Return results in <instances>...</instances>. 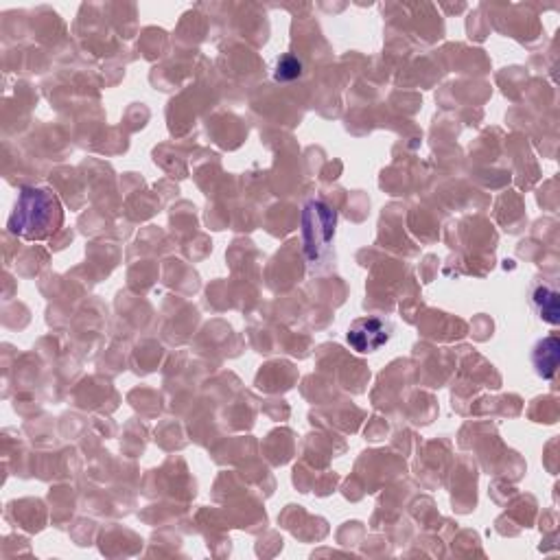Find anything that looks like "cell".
Returning <instances> with one entry per match:
<instances>
[{
	"mask_svg": "<svg viewBox=\"0 0 560 560\" xmlns=\"http://www.w3.org/2000/svg\"><path fill=\"white\" fill-rule=\"evenodd\" d=\"M64 210L57 195L40 186H27L18 195L9 217V232L27 241L49 239L62 226Z\"/></svg>",
	"mask_w": 560,
	"mask_h": 560,
	"instance_id": "6da1fadb",
	"label": "cell"
},
{
	"mask_svg": "<svg viewBox=\"0 0 560 560\" xmlns=\"http://www.w3.org/2000/svg\"><path fill=\"white\" fill-rule=\"evenodd\" d=\"M335 226L337 215L326 202L311 200L302 208V241H305V254L311 274L331 270L335 261Z\"/></svg>",
	"mask_w": 560,
	"mask_h": 560,
	"instance_id": "7a4b0ae2",
	"label": "cell"
},
{
	"mask_svg": "<svg viewBox=\"0 0 560 560\" xmlns=\"http://www.w3.org/2000/svg\"><path fill=\"white\" fill-rule=\"evenodd\" d=\"M392 331L394 326L390 320L379 318V315H366V318H357L348 326L346 342L361 355L377 353L390 342Z\"/></svg>",
	"mask_w": 560,
	"mask_h": 560,
	"instance_id": "3957f363",
	"label": "cell"
},
{
	"mask_svg": "<svg viewBox=\"0 0 560 560\" xmlns=\"http://www.w3.org/2000/svg\"><path fill=\"white\" fill-rule=\"evenodd\" d=\"M530 305L547 324L560 322V294L554 280L539 278L530 285Z\"/></svg>",
	"mask_w": 560,
	"mask_h": 560,
	"instance_id": "277c9868",
	"label": "cell"
},
{
	"mask_svg": "<svg viewBox=\"0 0 560 560\" xmlns=\"http://www.w3.org/2000/svg\"><path fill=\"white\" fill-rule=\"evenodd\" d=\"M558 355H560V342L556 335L545 337V340L536 344L534 353H532L536 375L550 381L558 370Z\"/></svg>",
	"mask_w": 560,
	"mask_h": 560,
	"instance_id": "5b68a950",
	"label": "cell"
},
{
	"mask_svg": "<svg viewBox=\"0 0 560 560\" xmlns=\"http://www.w3.org/2000/svg\"><path fill=\"white\" fill-rule=\"evenodd\" d=\"M302 75V62L298 60L296 55H283V57H278V62H276V68H274V77L276 81H294Z\"/></svg>",
	"mask_w": 560,
	"mask_h": 560,
	"instance_id": "8992f818",
	"label": "cell"
}]
</instances>
